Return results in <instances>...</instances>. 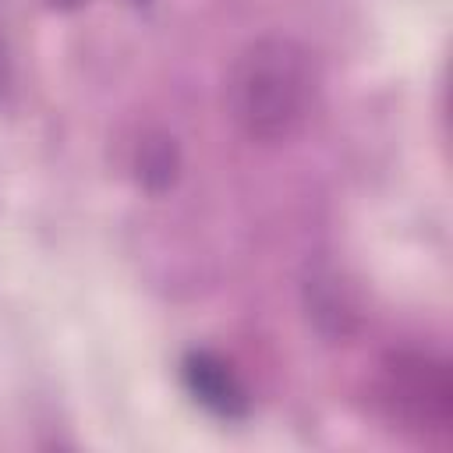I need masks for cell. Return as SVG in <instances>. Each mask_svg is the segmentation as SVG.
I'll list each match as a JSON object with an SVG mask.
<instances>
[{
	"mask_svg": "<svg viewBox=\"0 0 453 453\" xmlns=\"http://www.w3.org/2000/svg\"><path fill=\"white\" fill-rule=\"evenodd\" d=\"M319 88L322 74L304 42L290 35H262L237 53L223 103L248 142L280 145L308 124Z\"/></svg>",
	"mask_w": 453,
	"mask_h": 453,
	"instance_id": "cell-1",
	"label": "cell"
},
{
	"mask_svg": "<svg viewBox=\"0 0 453 453\" xmlns=\"http://www.w3.org/2000/svg\"><path fill=\"white\" fill-rule=\"evenodd\" d=\"M389 396L393 407L411 418L414 425L428 428H446L449 421V372L442 361L432 357H396L389 368Z\"/></svg>",
	"mask_w": 453,
	"mask_h": 453,
	"instance_id": "cell-2",
	"label": "cell"
},
{
	"mask_svg": "<svg viewBox=\"0 0 453 453\" xmlns=\"http://www.w3.org/2000/svg\"><path fill=\"white\" fill-rule=\"evenodd\" d=\"M180 382L209 414L223 421L248 418V389L241 386V379L223 357L209 350H188L180 361Z\"/></svg>",
	"mask_w": 453,
	"mask_h": 453,
	"instance_id": "cell-3",
	"label": "cell"
},
{
	"mask_svg": "<svg viewBox=\"0 0 453 453\" xmlns=\"http://www.w3.org/2000/svg\"><path fill=\"white\" fill-rule=\"evenodd\" d=\"M180 173V149L170 134H149L138 145V159H134V177L145 191L163 195L177 184Z\"/></svg>",
	"mask_w": 453,
	"mask_h": 453,
	"instance_id": "cell-4",
	"label": "cell"
},
{
	"mask_svg": "<svg viewBox=\"0 0 453 453\" xmlns=\"http://www.w3.org/2000/svg\"><path fill=\"white\" fill-rule=\"evenodd\" d=\"M53 11H78L81 4H88V0H46Z\"/></svg>",
	"mask_w": 453,
	"mask_h": 453,
	"instance_id": "cell-5",
	"label": "cell"
},
{
	"mask_svg": "<svg viewBox=\"0 0 453 453\" xmlns=\"http://www.w3.org/2000/svg\"><path fill=\"white\" fill-rule=\"evenodd\" d=\"M131 4H134V7H149L152 0H131Z\"/></svg>",
	"mask_w": 453,
	"mask_h": 453,
	"instance_id": "cell-6",
	"label": "cell"
}]
</instances>
